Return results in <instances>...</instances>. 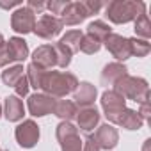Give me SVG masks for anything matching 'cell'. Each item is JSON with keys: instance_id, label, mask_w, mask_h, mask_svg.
<instances>
[{"instance_id": "obj_1", "label": "cell", "mask_w": 151, "mask_h": 151, "mask_svg": "<svg viewBox=\"0 0 151 151\" xmlns=\"http://www.w3.org/2000/svg\"><path fill=\"white\" fill-rule=\"evenodd\" d=\"M78 86V80L71 73H60V71H46L41 78V87L48 96L52 98H62L69 93H73Z\"/></svg>"}, {"instance_id": "obj_2", "label": "cell", "mask_w": 151, "mask_h": 151, "mask_svg": "<svg viewBox=\"0 0 151 151\" xmlns=\"http://www.w3.org/2000/svg\"><path fill=\"white\" fill-rule=\"evenodd\" d=\"M146 13V4L142 2H123L116 0L107 6V16L114 23H128Z\"/></svg>"}, {"instance_id": "obj_3", "label": "cell", "mask_w": 151, "mask_h": 151, "mask_svg": "<svg viewBox=\"0 0 151 151\" xmlns=\"http://www.w3.org/2000/svg\"><path fill=\"white\" fill-rule=\"evenodd\" d=\"M114 91L119 93L123 98H128V100H133V101H139V103H144L149 98V89H147L146 80L135 78V77H128V75L123 77L116 84Z\"/></svg>"}, {"instance_id": "obj_4", "label": "cell", "mask_w": 151, "mask_h": 151, "mask_svg": "<svg viewBox=\"0 0 151 151\" xmlns=\"http://www.w3.org/2000/svg\"><path fill=\"white\" fill-rule=\"evenodd\" d=\"M57 139L60 142L62 151H80L82 144H84L80 135H78V128H75L68 121H62L57 126Z\"/></svg>"}, {"instance_id": "obj_5", "label": "cell", "mask_w": 151, "mask_h": 151, "mask_svg": "<svg viewBox=\"0 0 151 151\" xmlns=\"http://www.w3.org/2000/svg\"><path fill=\"white\" fill-rule=\"evenodd\" d=\"M101 105H103V110H105V116L110 123H116L119 124L123 114L126 112L124 109V98L116 93V91H107L101 98Z\"/></svg>"}, {"instance_id": "obj_6", "label": "cell", "mask_w": 151, "mask_h": 151, "mask_svg": "<svg viewBox=\"0 0 151 151\" xmlns=\"http://www.w3.org/2000/svg\"><path fill=\"white\" fill-rule=\"evenodd\" d=\"M87 16H91V13L86 2H68L60 13V22L62 25H77Z\"/></svg>"}, {"instance_id": "obj_7", "label": "cell", "mask_w": 151, "mask_h": 151, "mask_svg": "<svg viewBox=\"0 0 151 151\" xmlns=\"http://www.w3.org/2000/svg\"><path fill=\"white\" fill-rule=\"evenodd\" d=\"M62 22L57 18V16H52V14H43L39 20H36V25H34V34L43 37V39H52L55 37L57 34H60L62 30Z\"/></svg>"}, {"instance_id": "obj_8", "label": "cell", "mask_w": 151, "mask_h": 151, "mask_svg": "<svg viewBox=\"0 0 151 151\" xmlns=\"http://www.w3.org/2000/svg\"><path fill=\"white\" fill-rule=\"evenodd\" d=\"M34 25H36V14L27 6L18 7L11 16V27H13L14 32L27 34V32L34 30Z\"/></svg>"}, {"instance_id": "obj_9", "label": "cell", "mask_w": 151, "mask_h": 151, "mask_svg": "<svg viewBox=\"0 0 151 151\" xmlns=\"http://www.w3.org/2000/svg\"><path fill=\"white\" fill-rule=\"evenodd\" d=\"M105 46L107 50L117 59V60H124L132 55V50H130V41L123 36H117V34H109L105 39Z\"/></svg>"}, {"instance_id": "obj_10", "label": "cell", "mask_w": 151, "mask_h": 151, "mask_svg": "<svg viewBox=\"0 0 151 151\" xmlns=\"http://www.w3.org/2000/svg\"><path fill=\"white\" fill-rule=\"evenodd\" d=\"M14 135H16V140H18V144L20 146H23V147H32L36 142H37V139H39V126L34 123V121H23L18 128H16V132H14Z\"/></svg>"}, {"instance_id": "obj_11", "label": "cell", "mask_w": 151, "mask_h": 151, "mask_svg": "<svg viewBox=\"0 0 151 151\" xmlns=\"http://www.w3.org/2000/svg\"><path fill=\"white\" fill-rule=\"evenodd\" d=\"M32 64L37 66L43 71H48L50 68L57 66V53H55V46L52 45H43L39 46L34 55H32Z\"/></svg>"}, {"instance_id": "obj_12", "label": "cell", "mask_w": 151, "mask_h": 151, "mask_svg": "<svg viewBox=\"0 0 151 151\" xmlns=\"http://www.w3.org/2000/svg\"><path fill=\"white\" fill-rule=\"evenodd\" d=\"M55 101L52 96L48 94H32L29 98V110L32 116H46V114H52L53 112V107H55Z\"/></svg>"}, {"instance_id": "obj_13", "label": "cell", "mask_w": 151, "mask_h": 151, "mask_svg": "<svg viewBox=\"0 0 151 151\" xmlns=\"http://www.w3.org/2000/svg\"><path fill=\"white\" fill-rule=\"evenodd\" d=\"M93 137H94V140H96V144H98L100 149H112L117 144V137L119 135H117V130L114 126L101 124Z\"/></svg>"}, {"instance_id": "obj_14", "label": "cell", "mask_w": 151, "mask_h": 151, "mask_svg": "<svg viewBox=\"0 0 151 151\" xmlns=\"http://www.w3.org/2000/svg\"><path fill=\"white\" fill-rule=\"evenodd\" d=\"M94 98H96V87L89 82H82L75 89V101L73 103L77 107L87 109L94 103Z\"/></svg>"}, {"instance_id": "obj_15", "label": "cell", "mask_w": 151, "mask_h": 151, "mask_svg": "<svg viewBox=\"0 0 151 151\" xmlns=\"http://www.w3.org/2000/svg\"><path fill=\"white\" fill-rule=\"evenodd\" d=\"M78 116H77V119H78V126H80V130H84V132H91V130H94V126L98 124V121H100V112L96 110V109H93V107H87V109H82L80 112H77Z\"/></svg>"}, {"instance_id": "obj_16", "label": "cell", "mask_w": 151, "mask_h": 151, "mask_svg": "<svg viewBox=\"0 0 151 151\" xmlns=\"http://www.w3.org/2000/svg\"><path fill=\"white\" fill-rule=\"evenodd\" d=\"M123 77H126V68L114 62V64H109L105 66L103 73H101V82L105 86H116Z\"/></svg>"}, {"instance_id": "obj_17", "label": "cell", "mask_w": 151, "mask_h": 151, "mask_svg": "<svg viewBox=\"0 0 151 151\" xmlns=\"http://www.w3.org/2000/svg\"><path fill=\"white\" fill-rule=\"evenodd\" d=\"M6 50L11 57V60H23L29 55V46L22 37H11L6 45Z\"/></svg>"}, {"instance_id": "obj_18", "label": "cell", "mask_w": 151, "mask_h": 151, "mask_svg": "<svg viewBox=\"0 0 151 151\" xmlns=\"http://www.w3.org/2000/svg\"><path fill=\"white\" fill-rule=\"evenodd\" d=\"M23 101L18 96H9L6 100V117L9 121H20L23 117Z\"/></svg>"}, {"instance_id": "obj_19", "label": "cell", "mask_w": 151, "mask_h": 151, "mask_svg": "<svg viewBox=\"0 0 151 151\" xmlns=\"http://www.w3.org/2000/svg\"><path fill=\"white\" fill-rule=\"evenodd\" d=\"M53 114L62 117V119H71L77 114V105L69 100H57L55 107H53Z\"/></svg>"}, {"instance_id": "obj_20", "label": "cell", "mask_w": 151, "mask_h": 151, "mask_svg": "<svg viewBox=\"0 0 151 151\" xmlns=\"http://www.w3.org/2000/svg\"><path fill=\"white\" fill-rule=\"evenodd\" d=\"M25 77V73H23V66H13V68H7L4 73H2V80L6 86L9 87H16V84Z\"/></svg>"}, {"instance_id": "obj_21", "label": "cell", "mask_w": 151, "mask_h": 151, "mask_svg": "<svg viewBox=\"0 0 151 151\" xmlns=\"http://www.w3.org/2000/svg\"><path fill=\"white\" fill-rule=\"evenodd\" d=\"M142 123H144V119L139 116V112L128 110V109H126V112L123 114V117H121V121H119V124H121L123 128H126V130H139V128L142 126Z\"/></svg>"}, {"instance_id": "obj_22", "label": "cell", "mask_w": 151, "mask_h": 151, "mask_svg": "<svg viewBox=\"0 0 151 151\" xmlns=\"http://www.w3.org/2000/svg\"><path fill=\"white\" fill-rule=\"evenodd\" d=\"M82 32L80 30H69V32H66V36H62V39L59 41L62 46H66L71 53H75V52H78V45H80V39H82Z\"/></svg>"}, {"instance_id": "obj_23", "label": "cell", "mask_w": 151, "mask_h": 151, "mask_svg": "<svg viewBox=\"0 0 151 151\" xmlns=\"http://www.w3.org/2000/svg\"><path fill=\"white\" fill-rule=\"evenodd\" d=\"M87 34L93 36V37H96L98 41H103V39H105L109 34H112V32H110V27H109L105 22L98 20V22H93V23L87 27Z\"/></svg>"}, {"instance_id": "obj_24", "label": "cell", "mask_w": 151, "mask_h": 151, "mask_svg": "<svg viewBox=\"0 0 151 151\" xmlns=\"http://www.w3.org/2000/svg\"><path fill=\"white\" fill-rule=\"evenodd\" d=\"M100 48H101V41H98L96 37H93L89 34L82 36L80 45H78V50L80 52H84V53H96Z\"/></svg>"}, {"instance_id": "obj_25", "label": "cell", "mask_w": 151, "mask_h": 151, "mask_svg": "<svg viewBox=\"0 0 151 151\" xmlns=\"http://www.w3.org/2000/svg\"><path fill=\"white\" fill-rule=\"evenodd\" d=\"M135 32H137V36L144 37L146 41L151 36V23H149V18L146 13H142L139 18H135Z\"/></svg>"}, {"instance_id": "obj_26", "label": "cell", "mask_w": 151, "mask_h": 151, "mask_svg": "<svg viewBox=\"0 0 151 151\" xmlns=\"http://www.w3.org/2000/svg\"><path fill=\"white\" fill-rule=\"evenodd\" d=\"M130 41V50H132V55H137V57H144L149 53V43L146 39H128Z\"/></svg>"}, {"instance_id": "obj_27", "label": "cell", "mask_w": 151, "mask_h": 151, "mask_svg": "<svg viewBox=\"0 0 151 151\" xmlns=\"http://www.w3.org/2000/svg\"><path fill=\"white\" fill-rule=\"evenodd\" d=\"M55 46V53H57V66H60V68H66L69 62H71V52L66 48V46H62L60 43H57V45H53Z\"/></svg>"}, {"instance_id": "obj_28", "label": "cell", "mask_w": 151, "mask_h": 151, "mask_svg": "<svg viewBox=\"0 0 151 151\" xmlns=\"http://www.w3.org/2000/svg\"><path fill=\"white\" fill-rule=\"evenodd\" d=\"M66 4L68 2H57V0H52V2L46 4V7L52 11V16H55V14H60L62 13V9L66 7Z\"/></svg>"}, {"instance_id": "obj_29", "label": "cell", "mask_w": 151, "mask_h": 151, "mask_svg": "<svg viewBox=\"0 0 151 151\" xmlns=\"http://www.w3.org/2000/svg\"><path fill=\"white\" fill-rule=\"evenodd\" d=\"M29 80H27V77H23L18 84H16V87H14V91H16V94L18 96H27V93H29Z\"/></svg>"}, {"instance_id": "obj_30", "label": "cell", "mask_w": 151, "mask_h": 151, "mask_svg": "<svg viewBox=\"0 0 151 151\" xmlns=\"http://www.w3.org/2000/svg\"><path fill=\"white\" fill-rule=\"evenodd\" d=\"M82 149L84 151H100V147H98V144H96V140H94L93 135H89L86 139V142L82 144Z\"/></svg>"}, {"instance_id": "obj_31", "label": "cell", "mask_w": 151, "mask_h": 151, "mask_svg": "<svg viewBox=\"0 0 151 151\" xmlns=\"http://www.w3.org/2000/svg\"><path fill=\"white\" fill-rule=\"evenodd\" d=\"M27 7H29L34 14H37V13H43V11L46 9V4H45V2H36V0H30V2L27 4Z\"/></svg>"}, {"instance_id": "obj_32", "label": "cell", "mask_w": 151, "mask_h": 151, "mask_svg": "<svg viewBox=\"0 0 151 151\" xmlns=\"http://www.w3.org/2000/svg\"><path fill=\"white\" fill-rule=\"evenodd\" d=\"M14 6L22 7V2H18V0H13V2H4V0H0V7H4V9H11Z\"/></svg>"}, {"instance_id": "obj_33", "label": "cell", "mask_w": 151, "mask_h": 151, "mask_svg": "<svg viewBox=\"0 0 151 151\" xmlns=\"http://www.w3.org/2000/svg\"><path fill=\"white\" fill-rule=\"evenodd\" d=\"M4 45H6V43H4V36L0 34V48H4Z\"/></svg>"}, {"instance_id": "obj_34", "label": "cell", "mask_w": 151, "mask_h": 151, "mask_svg": "<svg viewBox=\"0 0 151 151\" xmlns=\"http://www.w3.org/2000/svg\"><path fill=\"white\" fill-rule=\"evenodd\" d=\"M0 114H2V105H0Z\"/></svg>"}, {"instance_id": "obj_35", "label": "cell", "mask_w": 151, "mask_h": 151, "mask_svg": "<svg viewBox=\"0 0 151 151\" xmlns=\"http://www.w3.org/2000/svg\"><path fill=\"white\" fill-rule=\"evenodd\" d=\"M0 151H6V149H2V147H0Z\"/></svg>"}]
</instances>
